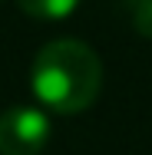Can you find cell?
I'll return each instance as SVG.
<instances>
[{"label":"cell","mask_w":152,"mask_h":155,"mask_svg":"<svg viewBox=\"0 0 152 155\" xmlns=\"http://www.w3.org/2000/svg\"><path fill=\"white\" fill-rule=\"evenodd\" d=\"M33 96L56 116L86 112L103 89V63L83 40H50L30 66Z\"/></svg>","instance_id":"obj_1"},{"label":"cell","mask_w":152,"mask_h":155,"mask_svg":"<svg viewBox=\"0 0 152 155\" xmlns=\"http://www.w3.org/2000/svg\"><path fill=\"white\" fill-rule=\"evenodd\" d=\"M50 142V119L36 106H13L0 116V155H40Z\"/></svg>","instance_id":"obj_2"},{"label":"cell","mask_w":152,"mask_h":155,"mask_svg":"<svg viewBox=\"0 0 152 155\" xmlns=\"http://www.w3.org/2000/svg\"><path fill=\"white\" fill-rule=\"evenodd\" d=\"M17 7L33 17V20H66L76 7H79V0H17Z\"/></svg>","instance_id":"obj_3"},{"label":"cell","mask_w":152,"mask_h":155,"mask_svg":"<svg viewBox=\"0 0 152 155\" xmlns=\"http://www.w3.org/2000/svg\"><path fill=\"white\" fill-rule=\"evenodd\" d=\"M119 3L129 17V23H132V30L152 40V0H119Z\"/></svg>","instance_id":"obj_4"}]
</instances>
